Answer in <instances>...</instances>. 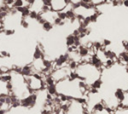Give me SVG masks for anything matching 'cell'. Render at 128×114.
<instances>
[{
    "label": "cell",
    "mask_w": 128,
    "mask_h": 114,
    "mask_svg": "<svg viewBox=\"0 0 128 114\" xmlns=\"http://www.w3.org/2000/svg\"><path fill=\"white\" fill-rule=\"evenodd\" d=\"M33 60H40V59H43L44 57V51L42 50V48L40 46H36L35 49H34L33 52Z\"/></svg>",
    "instance_id": "52a82bcc"
},
{
    "label": "cell",
    "mask_w": 128,
    "mask_h": 114,
    "mask_svg": "<svg viewBox=\"0 0 128 114\" xmlns=\"http://www.w3.org/2000/svg\"><path fill=\"white\" fill-rule=\"evenodd\" d=\"M37 103V94L36 93H31L27 97L20 100V106L24 108H32L36 105Z\"/></svg>",
    "instance_id": "277c9868"
},
{
    "label": "cell",
    "mask_w": 128,
    "mask_h": 114,
    "mask_svg": "<svg viewBox=\"0 0 128 114\" xmlns=\"http://www.w3.org/2000/svg\"><path fill=\"white\" fill-rule=\"evenodd\" d=\"M122 4H123L125 7H128V0H125V1H122Z\"/></svg>",
    "instance_id": "9a60e30c"
},
{
    "label": "cell",
    "mask_w": 128,
    "mask_h": 114,
    "mask_svg": "<svg viewBox=\"0 0 128 114\" xmlns=\"http://www.w3.org/2000/svg\"><path fill=\"white\" fill-rule=\"evenodd\" d=\"M25 82H26L27 88L30 93L39 92L46 88L43 77H42L41 74H33L31 76L25 77Z\"/></svg>",
    "instance_id": "6da1fadb"
},
{
    "label": "cell",
    "mask_w": 128,
    "mask_h": 114,
    "mask_svg": "<svg viewBox=\"0 0 128 114\" xmlns=\"http://www.w3.org/2000/svg\"><path fill=\"white\" fill-rule=\"evenodd\" d=\"M33 74H34V72H33L31 64H26V65H24L23 67H21V75L23 77H28Z\"/></svg>",
    "instance_id": "8992f818"
},
{
    "label": "cell",
    "mask_w": 128,
    "mask_h": 114,
    "mask_svg": "<svg viewBox=\"0 0 128 114\" xmlns=\"http://www.w3.org/2000/svg\"><path fill=\"white\" fill-rule=\"evenodd\" d=\"M66 45L68 46V48L74 46V36H73L72 34L68 35V36L66 37Z\"/></svg>",
    "instance_id": "7c38bea8"
},
{
    "label": "cell",
    "mask_w": 128,
    "mask_h": 114,
    "mask_svg": "<svg viewBox=\"0 0 128 114\" xmlns=\"http://www.w3.org/2000/svg\"><path fill=\"white\" fill-rule=\"evenodd\" d=\"M114 98L121 104L125 99V91L122 88H117L114 91Z\"/></svg>",
    "instance_id": "5b68a950"
},
{
    "label": "cell",
    "mask_w": 128,
    "mask_h": 114,
    "mask_svg": "<svg viewBox=\"0 0 128 114\" xmlns=\"http://www.w3.org/2000/svg\"><path fill=\"white\" fill-rule=\"evenodd\" d=\"M110 44H111V41H110L109 39H104L103 42H102V45H103V47H108V46H110Z\"/></svg>",
    "instance_id": "5bb4252c"
},
{
    "label": "cell",
    "mask_w": 128,
    "mask_h": 114,
    "mask_svg": "<svg viewBox=\"0 0 128 114\" xmlns=\"http://www.w3.org/2000/svg\"><path fill=\"white\" fill-rule=\"evenodd\" d=\"M102 84H103V81H102L101 78H100V79H97L96 81H94L89 87L93 88V89H96V90H99V89L101 88V86H102Z\"/></svg>",
    "instance_id": "ba28073f"
},
{
    "label": "cell",
    "mask_w": 128,
    "mask_h": 114,
    "mask_svg": "<svg viewBox=\"0 0 128 114\" xmlns=\"http://www.w3.org/2000/svg\"><path fill=\"white\" fill-rule=\"evenodd\" d=\"M70 73H71V70L68 68V66H64V67L56 68L55 70H53L52 73L50 74V76L52 77L54 82L57 83V82H60L62 80L67 79Z\"/></svg>",
    "instance_id": "7a4b0ae2"
},
{
    "label": "cell",
    "mask_w": 128,
    "mask_h": 114,
    "mask_svg": "<svg viewBox=\"0 0 128 114\" xmlns=\"http://www.w3.org/2000/svg\"><path fill=\"white\" fill-rule=\"evenodd\" d=\"M69 0H51V6H50V10L53 12H61L66 9V7L68 6Z\"/></svg>",
    "instance_id": "3957f363"
},
{
    "label": "cell",
    "mask_w": 128,
    "mask_h": 114,
    "mask_svg": "<svg viewBox=\"0 0 128 114\" xmlns=\"http://www.w3.org/2000/svg\"><path fill=\"white\" fill-rule=\"evenodd\" d=\"M53 27H54V25H53V23H51V22L45 21L43 24H42V29L44 31H50V30L53 29Z\"/></svg>",
    "instance_id": "8fae6325"
},
{
    "label": "cell",
    "mask_w": 128,
    "mask_h": 114,
    "mask_svg": "<svg viewBox=\"0 0 128 114\" xmlns=\"http://www.w3.org/2000/svg\"><path fill=\"white\" fill-rule=\"evenodd\" d=\"M90 114H113V111L105 107L104 109L99 110V111H91Z\"/></svg>",
    "instance_id": "30bf717a"
},
{
    "label": "cell",
    "mask_w": 128,
    "mask_h": 114,
    "mask_svg": "<svg viewBox=\"0 0 128 114\" xmlns=\"http://www.w3.org/2000/svg\"><path fill=\"white\" fill-rule=\"evenodd\" d=\"M113 114H128V107L120 105L116 110L113 111Z\"/></svg>",
    "instance_id": "9c48e42d"
},
{
    "label": "cell",
    "mask_w": 128,
    "mask_h": 114,
    "mask_svg": "<svg viewBox=\"0 0 128 114\" xmlns=\"http://www.w3.org/2000/svg\"><path fill=\"white\" fill-rule=\"evenodd\" d=\"M57 18H59V19L62 20V21H66V20H67V16H66L65 11L58 12V13H57Z\"/></svg>",
    "instance_id": "4fadbf2b"
}]
</instances>
